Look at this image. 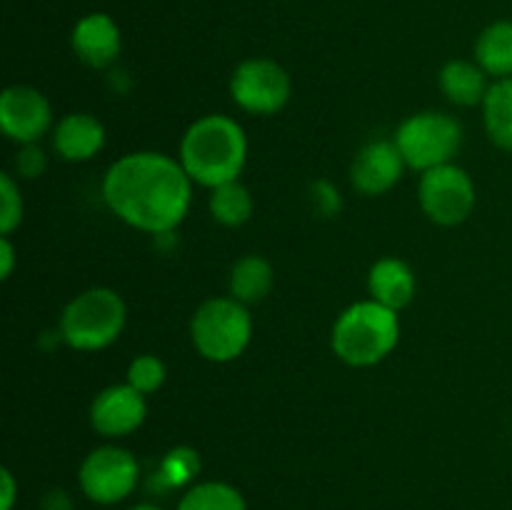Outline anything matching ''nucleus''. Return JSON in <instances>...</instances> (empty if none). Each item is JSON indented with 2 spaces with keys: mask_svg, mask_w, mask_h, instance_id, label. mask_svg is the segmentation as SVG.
<instances>
[{
  "mask_svg": "<svg viewBox=\"0 0 512 510\" xmlns=\"http://www.w3.org/2000/svg\"><path fill=\"white\" fill-rule=\"evenodd\" d=\"M78 483L90 503L118 505L138 488L140 463L123 445H98L80 463Z\"/></svg>",
  "mask_w": 512,
  "mask_h": 510,
  "instance_id": "nucleus-7",
  "label": "nucleus"
},
{
  "mask_svg": "<svg viewBox=\"0 0 512 510\" xmlns=\"http://www.w3.org/2000/svg\"><path fill=\"white\" fill-rule=\"evenodd\" d=\"M475 63L493 80L512 78V20H493L475 40Z\"/></svg>",
  "mask_w": 512,
  "mask_h": 510,
  "instance_id": "nucleus-18",
  "label": "nucleus"
},
{
  "mask_svg": "<svg viewBox=\"0 0 512 510\" xmlns=\"http://www.w3.org/2000/svg\"><path fill=\"white\" fill-rule=\"evenodd\" d=\"M405 160L395 140H370L355 153L350 165V183L360 195L378 198L390 193L405 173Z\"/></svg>",
  "mask_w": 512,
  "mask_h": 510,
  "instance_id": "nucleus-12",
  "label": "nucleus"
},
{
  "mask_svg": "<svg viewBox=\"0 0 512 510\" xmlns=\"http://www.w3.org/2000/svg\"><path fill=\"white\" fill-rule=\"evenodd\" d=\"M128 510H163V508H160V505H155V503H138V505H133V508H128Z\"/></svg>",
  "mask_w": 512,
  "mask_h": 510,
  "instance_id": "nucleus-30",
  "label": "nucleus"
},
{
  "mask_svg": "<svg viewBox=\"0 0 512 510\" xmlns=\"http://www.w3.org/2000/svg\"><path fill=\"white\" fill-rule=\"evenodd\" d=\"M190 340L200 358L210 363H233L253 340L250 308L233 295L203 300L190 318Z\"/></svg>",
  "mask_w": 512,
  "mask_h": 510,
  "instance_id": "nucleus-5",
  "label": "nucleus"
},
{
  "mask_svg": "<svg viewBox=\"0 0 512 510\" xmlns=\"http://www.w3.org/2000/svg\"><path fill=\"white\" fill-rule=\"evenodd\" d=\"M293 95L288 70L270 58H248L235 65L230 75V98L250 115L280 113Z\"/></svg>",
  "mask_w": 512,
  "mask_h": 510,
  "instance_id": "nucleus-9",
  "label": "nucleus"
},
{
  "mask_svg": "<svg viewBox=\"0 0 512 510\" xmlns=\"http://www.w3.org/2000/svg\"><path fill=\"white\" fill-rule=\"evenodd\" d=\"M193 185L178 158L158 150H135L110 163L100 195L110 213L130 228L170 235L188 215Z\"/></svg>",
  "mask_w": 512,
  "mask_h": 510,
  "instance_id": "nucleus-1",
  "label": "nucleus"
},
{
  "mask_svg": "<svg viewBox=\"0 0 512 510\" xmlns=\"http://www.w3.org/2000/svg\"><path fill=\"white\" fill-rule=\"evenodd\" d=\"M480 108L488 138L500 150L512 153V78L493 80Z\"/></svg>",
  "mask_w": 512,
  "mask_h": 510,
  "instance_id": "nucleus-19",
  "label": "nucleus"
},
{
  "mask_svg": "<svg viewBox=\"0 0 512 510\" xmlns=\"http://www.w3.org/2000/svg\"><path fill=\"white\" fill-rule=\"evenodd\" d=\"M310 203H313L315 215H320V218H333L343 208V198H340L338 188L330 180H315L310 185Z\"/></svg>",
  "mask_w": 512,
  "mask_h": 510,
  "instance_id": "nucleus-25",
  "label": "nucleus"
},
{
  "mask_svg": "<svg viewBox=\"0 0 512 510\" xmlns=\"http://www.w3.org/2000/svg\"><path fill=\"white\" fill-rule=\"evenodd\" d=\"M393 140L410 170L428 173L453 163L463 145V125L443 110H420L398 125Z\"/></svg>",
  "mask_w": 512,
  "mask_h": 510,
  "instance_id": "nucleus-6",
  "label": "nucleus"
},
{
  "mask_svg": "<svg viewBox=\"0 0 512 510\" xmlns=\"http://www.w3.org/2000/svg\"><path fill=\"white\" fill-rule=\"evenodd\" d=\"M273 285H275V270L270 265L268 258L263 255H243L233 263L230 268V278H228V288L230 295L240 303L250 305H258L273 293Z\"/></svg>",
  "mask_w": 512,
  "mask_h": 510,
  "instance_id": "nucleus-17",
  "label": "nucleus"
},
{
  "mask_svg": "<svg viewBox=\"0 0 512 510\" xmlns=\"http://www.w3.org/2000/svg\"><path fill=\"white\" fill-rule=\"evenodd\" d=\"M180 165L195 185L213 190L240 180L248 163V135L230 115L208 113L193 120L180 138Z\"/></svg>",
  "mask_w": 512,
  "mask_h": 510,
  "instance_id": "nucleus-2",
  "label": "nucleus"
},
{
  "mask_svg": "<svg viewBox=\"0 0 512 510\" xmlns=\"http://www.w3.org/2000/svg\"><path fill=\"white\" fill-rule=\"evenodd\" d=\"M148 418V395L138 393L133 385L115 383L100 390L90 403V425L108 440L133 435Z\"/></svg>",
  "mask_w": 512,
  "mask_h": 510,
  "instance_id": "nucleus-11",
  "label": "nucleus"
},
{
  "mask_svg": "<svg viewBox=\"0 0 512 510\" xmlns=\"http://www.w3.org/2000/svg\"><path fill=\"white\" fill-rule=\"evenodd\" d=\"M53 105L33 85H10L0 95V130L18 145H35L53 133Z\"/></svg>",
  "mask_w": 512,
  "mask_h": 510,
  "instance_id": "nucleus-10",
  "label": "nucleus"
},
{
  "mask_svg": "<svg viewBox=\"0 0 512 510\" xmlns=\"http://www.w3.org/2000/svg\"><path fill=\"white\" fill-rule=\"evenodd\" d=\"M0 485H3V495H0V510H13L15 498H18V483H15L13 473L8 468L0 470Z\"/></svg>",
  "mask_w": 512,
  "mask_h": 510,
  "instance_id": "nucleus-28",
  "label": "nucleus"
},
{
  "mask_svg": "<svg viewBox=\"0 0 512 510\" xmlns=\"http://www.w3.org/2000/svg\"><path fill=\"white\" fill-rule=\"evenodd\" d=\"M490 83H493L490 75L475 60H448L438 75V85L443 95L453 105H460V108L483 105Z\"/></svg>",
  "mask_w": 512,
  "mask_h": 510,
  "instance_id": "nucleus-16",
  "label": "nucleus"
},
{
  "mask_svg": "<svg viewBox=\"0 0 512 510\" xmlns=\"http://www.w3.org/2000/svg\"><path fill=\"white\" fill-rule=\"evenodd\" d=\"M418 203L435 225L455 228L473 215L478 190H475L468 170L448 163L428 170V173H420Z\"/></svg>",
  "mask_w": 512,
  "mask_h": 510,
  "instance_id": "nucleus-8",
  "label": "nucleus"
},
{
  "mask_svg": "<svg viewBox=\"0 0 512 510\" xmlns=\"http://www.w3.org/2000/svg\"><path fill=\"white\" fill-rule=\"evenodd\" d=\"M53 150L68 163H88L105 148V125L93 113H68L55 123Z\"/></svg>",
  "mask_w": 512,
  "mask_h": 510,
  "instance_id": "nucleus-14",
  "label": "nucleus"
},
{
  "mask_svg": "<svg viewBox=\"0 0 512 510\" xmlns=\"http://www.w3.org/2000/svg\"><path fill=\"white\" fill-rule=\"evenodd\" d=\"M45 510H70V500L63 490H53V493L45 495L43 500Z\"/></svg>",
  "mask_w": 512,
  "mask_h": 510,
  "instance_id": "nucleus-29",
  "label": "nucleus"
},
{
  "mask_svg": "<svg viewBox=\"0 0 512 510\" xmlns=\"http://www.w3.org/2000/svg\"><path fill=\"white\" fill-rule=\"evenodd\" d=\"M45 170V153L35 145H20V153L15 158V173L20 178H38Z\"/></svg>",
  "mask_w": 512,
  "mask_h": 510,
  "instance_id": "nucleus-26",
  "label": "nucleus"
},
{
  "mask_svg": "<svg viewBox=\"0 0 512 510\" xmlns=\"http://www.w3.org/2000/svg\"><path fill=\"white\" fill-rule=\"evenodd\" d=\"M70 48L83 65L93 70H105L120 58L123 33L108 13H88L73 25Z\"/></svg>",
  "mask_w": 512,
  "mask_h": 510,
  "instance_id": "nucleus-13",
  "label": "nucleus"
},
{
  "mask_svg": "<svg viewBox=\"0 0 512 510\" xmlns=\"http://www.w3.org/2000/svg\"><path fill=\"white\" fill-rule=\"evenodd\" d=\"M23 195L13 173H0V235H13L23 223Z\"/></svg>",
  "mask_w": 512,
  "mask_h": 510,
  "instance_id": "nucleus-24",
  "label": "nucleus"
},
{
  "mask_svg": "<svg viewBox=\"0 0 512 510\" xmlns=\"http://www.w3.org/2000/svg\"><path fill=\"white\" fill-rule=\"evenodd\" d=\"M400 315L373 298L340 310L330 330V348L350 368L378 365L398 348Z\"/></svg>",
  "mask_w": 512,
  "mask_h": 510,
  "instance_id": "nucleus-3",
  "label": "nucleus"
},
{
  "mask_svg": "<svg viewBox=\"0 0 512 510\" xmlns=\"http://www.w3.org/2000/svg\"><path fill=\"white\" fill-rule=\"evenodd\" d=\"M175 510H248L245 495L223 480H203L190 485Z\"/></svg>",
  "mask_w": 512,
  "mask_h": 510,
  "instance_id": "nucleus-21",
  "label": "nucleus"
},
{
  "mask_svg": "<svg viewBox=\"0 0 512 510\" xmlns=\"http://www.w3.org/2000/svg\"><path fill=\"white\" fill-rule=\"evenodd\" d=\"M128 323V308L118 290L88 288L73 295L60 313V338L80 353L105 350L123 335Z\"/></svg>",
  "mask_w": 512,
  "mask_h": 510,
  "instance_id": "nucleus-4",
  "label": "nucleus"
},
{
  "mask_svg": "<svg viewBox=\"0 0 512 510\" xmlns=\"http://www.w3.org/2000/svg\"><path fill=\"white\" fill-rule=\"evenodd\" d=\"M418 290V280H415L413 268L405 263L403 258L395 255H385V258L375 260L373 268L368 273V293L370 298L383 303L385 308L400 313L408 308Z\"/></svg>",
  "mask_w": 512,
  "mask_h": 510,
  "instance_id": "nucleus-15",
  "label": "nucleus"
},
{
  "mask_svg": "<svg viewBox=\"0 0 512 510\" xmlns=\"http://www.w3.org/2000/svg\"><path fill=\"white\" fill-rule=\"evenodd\" d=\"M165 378H168V368H165L163 360L153 353L135 355L128 365V373H125V383L133 385V388L143 395L158 393L165 385Z\"/></svg>",
  "mask_w": 512,
  "mask_h": 510,
  "instance_id": "nucleus-22",
  "label": "nucleus"
},
{
  "mask_svg": "<svg viewBox=\"0 0 512 510\" xmlns=\"http://www.w3.org/2000/svg\"><path fill=\"white\" fill-rule=\"evenodd\" d=\"M208 210L215 223L225 225V228H240L253 218L255 203L250 190L240 180H233V183L210 190Z\"/></svg>",
  "mask_w": 512,
  "mask_h": 510,
  "instance_id": "nucleus-20",
  "label": "nucleus"
},
{
  "mask_svg": "<svg viewBox=\"0 0 512 510\" xmlns=\"http://www.w3.org/2000/svg\"><path fill=\"white\" fill-rule=\"evenodd\" d=\"M15 270V245L10 235H0V278L8 280Z\"/></svg>",
  "mask_w": 512,
  "mask_h": 510,
  "instance_id": "nucleus-27",
  "label": "nucleus"
},
{
  "mask_svg": "<svg viewBox=\"0 0 512 510\" xmlns=\"http://www.w3.org/2000/svg\"><path fill=\"white\" fill-rule=\"evenodd\" d=\"M200 470V458L193 448H173L160 463V478L170 485V488H178V485L190 483L195 478V473Z\"/></svg>",
  "mask_w": 512,
  "mask_h": 510,
  "instance_id": "nucleus-23",
  "label": "nucleus"
}]
</instances>
